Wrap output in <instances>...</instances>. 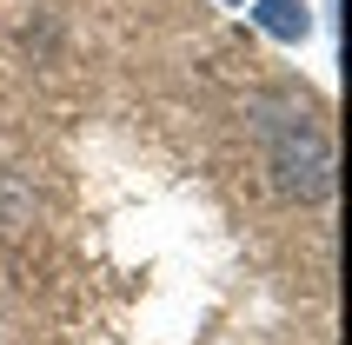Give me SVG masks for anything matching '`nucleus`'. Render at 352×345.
<instances>
[{
  "label": "nucleus",
  "instance_id": "7ed1b4c3",
  "mask_svg": "<svg viewBox=\"0 0 352 345\" xmlns=\"http://www.w3.org/2000/svg\"><path fill=\"white\" fill-rule=\"evenodd\" d=\"M233 7H239V0H233Z\"/></svg>",
  "mask_w": 352,
  "mask_h": 345
},
{
  "label": "nucleus",
  "instance_id": "f257e3e1",
  "mask_svg": "<svg viewBox=\"0 0 352 345\" xmlns=\"http://www.w3.org/2000/svg\"><path fill=\"white\" fill-rule=\"evenodd\" d=\"M266 153H273V179L286 199H326L333 192V140L319 133V120L299 107L279 126H266Z\"/></svg>",
  "mask_w": 352,
  "mask_h": 345
},
{
  "label": "nucleus",
  "instance_id": "f03ea898",
  "mask_svg": "<svg viewBox=\"0 0 352 345\" xmlns=\"http://www.w3.org/2000/svg\"><path fill=\"white\" fill-rule=\"evenodd\" d=\"M253 20H259L273 40H306V34H313V14H306V0H259Z\"/></svg>",
  "mask_w": 352,
  "mask_h": 345
}]
</instances>
